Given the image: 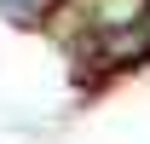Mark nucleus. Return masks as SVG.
Segmentation results:
<instances>
[]
</instances>
